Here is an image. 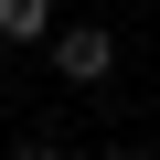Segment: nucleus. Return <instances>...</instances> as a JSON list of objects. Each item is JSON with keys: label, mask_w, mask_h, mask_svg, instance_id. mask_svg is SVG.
I'll return each instance as SVG.
<instances>
[{"label": "nucleus", "mask_w": 160, "mask_h": 160, "mask_svg": "<svg viewBox=\"0 0 160 160\" xmlns=\"http://www.w3.org/2000/svg\"><path fill=\"white\" fill-rule=\"evenodd\" d=\"M53 75H64V86H107V75H118V32L107 22H64L53 32Z\"/></svg>", "instance_id": "obj_1"}, {"label": "nucleus", "mask_w": 160, "mask_h": 160, "mask_svg": "<svg viewBox=\"0 0 160 160\" xmlns=\"http://www.w3.org/2000/svg\"><path fill=\"white\" fill-rule=\"evenodd\" d=\"M0 43H53V0H0Z\"/></svg>", "instance_id": "obj_2"}, {"label": "nucleus", "mask_w": 160, "mask_h": 160, "mask_svg": "<svg viewBox=\"0 0 160 160\" xmlns=\"http://www.w3.org/2000/svg\"><path fill=\"white\" fill-rule=\"evenodd\" d=\"M11 160H64V149H43V139H22V149H11Z\"/></svg>", "instance_id": "obj_3"}, {"label": "nucleus", "mask_w": 160, "mask_h": 160, "mask_svg": "<svg viewBox=\"0 0 160 160\" xmlns=\"http://www.w3.org/2000/svg\"><path fill=\"white\" fill-rule=\"evenodd\" d=\"M107 160H149V149H107Z\"/></svg>", "instance_id": "obj_4"}]
</instances>
